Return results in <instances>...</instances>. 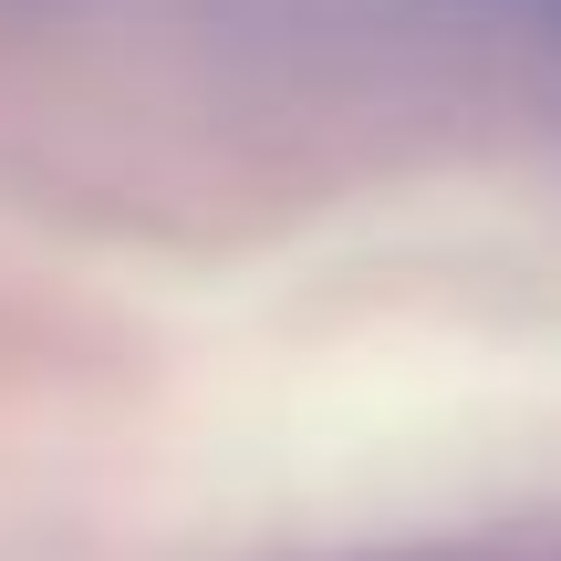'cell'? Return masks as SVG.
I'll return each instance as SVG.
<instances>
[{"label": "cell", "mask_w": 561, "mask_h": 561, "mask_svg": "<svg viewBox=\"0 0 561 561\" xmlns=\"http://www.w3.org/2000/svg\"><path fill=\"white\" fill-rule=\"evenodd\" d=\"M375 561H561V541H530V530H468V541H405Z\"/></svg>", "instance_id": "cell-1"}]
</instances>
